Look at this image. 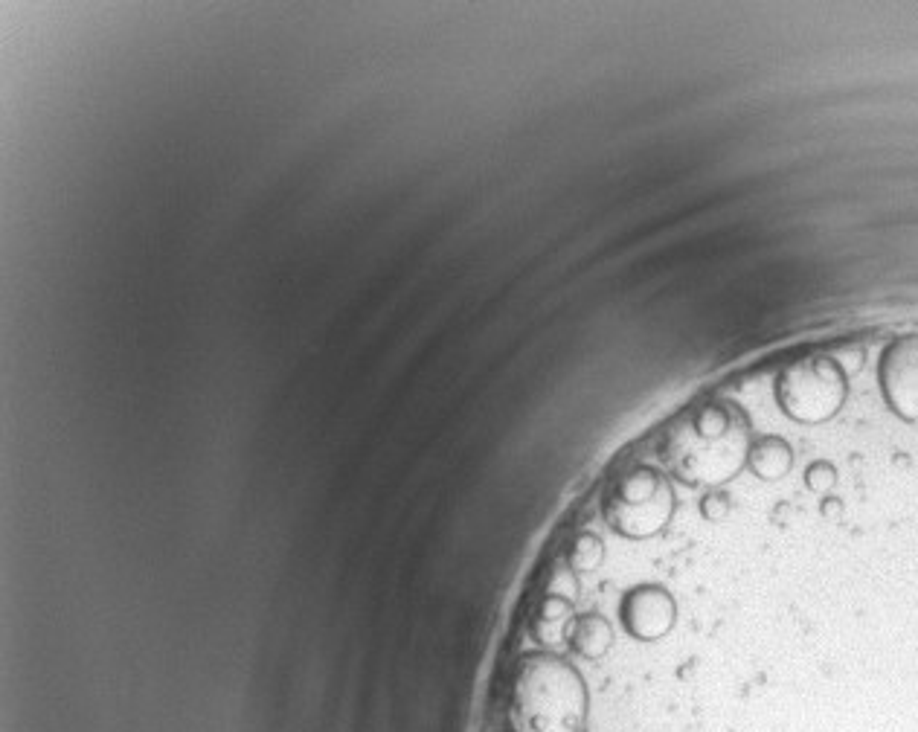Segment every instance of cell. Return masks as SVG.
<instances>
[{"label": "cell", "instance_id": "cell-3", "mask_svg": "<svg viewBox=\"0 0 918 732\" xmlns=\"http://www.w3.org/2000/svg\"><path fill=\"white\" fill-rule=\"evenodd\" d=\"M602 515L622 538H654L674 515L672 483L651 465H631L611 480L602 500Z\"/></svg>", "mask_w": 918, "mask_h": 732}, {"label": "cell", "instance_id": "cell-5", "mask_svg": "<svg viewBox=\"0 0 918 732\" xmlns=\"http://www.w3.org/2000/svg\"><path fill=\"white\" fill-rule=\"evenodd\" d=\"M881 390L898 419L918 425V335L898 337L884 352Z\"/></svg>", "mask_w": 918, "mask_h": 732}, {"label": "cell", "instance_id": "cell-7", "mask_svg": "<svg viewBox=\"0 0 918 732\" xmlns=\"http://www.w3.org/2000/svg\"><path fill=\"white\" fill-rule=\"evenodd\" d=\"M576 613H573V602L567 599H555V596H544L541 605L532 616V637L541 645H561L570 640Z\"/></svg>", "mask_w": 918, "mask_h": 732}, {"label": "cell", "instance_id": "cell-10", "mask_svg": "<svg viewBox=\"0 0 918 732\" xmlns=\"http://www.w3.org/2000/svg\"><path fill=\"white\" fill-rule=\"evenodd\" d=\"M605 561V544L599 535L593 532H579L570 549H567V564L576 570V573H587V570H596L599 564Z\"/></svg>", "mask_w": 918, "mask_h": 732}, {"label": "cell", "instance_id": "cell-2", "mask_svg": "<svg viewBox=\"0 0 918 732\" xmlns=\"http://www.w3.org/2000/svg\"><path fill=\"white\" fill-rule=\"evenodd\" d=\"M590 709L576 666L550 651L523 654L509 680V732H582Z\"/></svg>", "mask_w": 918, "mask_h": 732}, {"label": "cell", "instance_id": "cell-11", "mask_svg": "<svg viewBox=\"0 0 918 732\" xmlns=\"http://www.w3.org/2000/svg\"><path fill=\"white\" fill-rule=\"evenodd\" d=\"M544 596H555V599H567V602H576L579 596V576L576 570L564 561V564H555L547 576V587H544Z\"/></svg>", "mask_w": 918, "mask_h": 732}, {"label": "cell", "instance_id": "cell-1", "mask_svg": "<svg viewBox=\"0 0 918 732\" xmlns=\"http://www.w3.org/2000/svg\"><path fill=\"white\" fill-rule=\"evenodd\" d=\"M750 445V419L730 401H706L669 425L663 462L680 483L715 488L747 465Z\"/></svg>", "mask_w": 918, "mask_h": 732}, {"label": "cell", "instance_id": "cell-6", "mask_svg": "<svg viewBox=\"0 0 918 732\" xmlns=\"http://www.w3.org/2000/svg\"><path fill=\"white\" fill-rule=\"evenodd\" d=\"M619 616L625 631L640 642L663 640L677 622V605L672 593L660 584H640L625 593Z\"/></svg>", "mask_w": 918, "mask_h": 732}, {"label": "cell", "instance_id": "cell-8", "mask_svg": "<svg viewBox=\"0 0 918 732\" xmlns=\"http://www.w3.org/2000/svg\"><path fill=\"white\" fill-rule=\"evenodd\" d=\"M747 465L759 480H782L791 468H794V451L785 439L779 436H767L759 439L756 445H750L747 454Z\"/></svg>", "mask_w": 918, "mask_h": 732}, {"label": "cell", "instance_id": "cell-9", "mask_svg": "<svg viewBox=\"0 0 918 732\" xmlns=\"http://www.w3.org/2000/svg\"><path fill=\"white\" fill-rule=\"evenodd\" d=\"M570 645L584 660H602L613 645L611 622L599 613L579 616L573 622V631H570Z\"/></svg>", "mask_w": 918, "mask_h": 732}, {"label": "cell", "instance_id": "cell-4", "mask_svg": "<svg viewBox=\"0 0 918 732\" xmlns=\"http://www.w3.org/2000/svg\"><path fill=\"white\" fill-rule=\"evenodd\" d=\"M846 372L828 355H805L785 366L776 378V401L799 425H823L846 401Z\"/></svg>", "mask_w": 918, "mask_h": 732}, {"label": "cell", "instance_id": "cell-12", "mask_svg": "<svg viewBox=\"0 0 918 732\" xmlns=\"http://www.w3.org/2000/svg\"><path fill=\"white\" fill-rule=\"evenodd\" d=\"M805 483H808L811 491L823 494V491H828V488L837 483V471H834V465H831V462L820 459V462L808 465V471H805Z\"/></svg>", "mask_w": 918, "mask_h": 732}]
</instances>
